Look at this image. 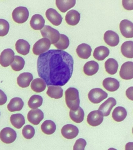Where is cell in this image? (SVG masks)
<instances>
[{
  "instance_id": "6da1fadb",
  "label": "cell",
  "mask_w": 133,
  "mask_h": 150,
  "mask_svg": "<svg viewBox=\"0 0 133 150\" xmlns=\"http://www.w3.org/2000/svg\"><path fill=\"white\" fill-rule=\"evenodd\" d=\"M73 66V57L63 50H49L41 54L37 60L38 75L47 86L65 85L72 77Z\"/></svg>"
},
{
  "instance_id": "7a4b0ae2",
  "label": "cell",
  "mask_w": 133,
  "mask_h": 150,
  "mask_svg": "<svg viewBox=\"0 0 133 150\" xmlns=\"http://www.w3.org/2000/svg\"><path fill=\"white\" fill-rule=\"evenodd\" d=\"M66 105L72 111L77 110L80 105L79 92L75 88H69L65 92Z\"/></svg>"
},
{
  "instance_id": "3957f363",
  "label": "cell",
  "mask_w": 133,
  "mask_h": 150,
  "mask_svg": "<svg viewBox=\"0 0 133 150\" xmlns=\"http://www.w3.org/2000/svg\"><path fill=\"white\" fill-rule=\"evenodd\" d=\"M40 32L43 37L49 40L51 44L56 43L60 38L59 32L50 26H44V28L40 30Z\"/></svg>"
},
{
  "instance_id": "277c9868",
  "label": "cell",
  "mask_w": 133,
  "mask_h": 150,
  "mask_svg": "<svg viewBox=\"0 0 133 150\" xmlns=\"http://www.w3.org/2000/svg\"><path fill=\"white\" fill-rule=\"evenodd\" d=\"M29 15L27 8L25 7H18L13 11L12 18L16 23H23L27 21Z\"/></svg>"
},
{
  "instance_id": "5b68a950",
  "label": "cell",
  "mask_w": 133,
  "mask_h": 150,
  "mask_svg": "<svg viewBox=\"0 0 133 150\" xmlns=\"http://www.w3.org/2000/svg\"><path fill=\"white\" fill-rule=\"evenodd\" d=\"M108 97V94L102 89L96 88L91 90L89 93V99L93 104H99Z\"/></svg>"
},
{
  "instance_id": "8992f818",
  "label": "cell",
  "mask_w": 133,
  "mask_h": 150,
  "mask_svg": "<svg viewBox=\"0 0 133 150\" xmlns=\"http://www.w3.org/2000/svg\"><path fill=\"white\" fill-rule=\"evenodd\" d=\"M51 43L46 38L41 39L33 45L32 52L34 54L39 55L47 51L51 47Z\"/></svg>"
},
{
  "instance_id": "52a82bcc",
  "label": "cell",
  "mask_w": 133,
  "mask_h": 150,
  "mask_svg": "<svg viewBox=\"0 0 133 150\" xmlns=\"http://www.w3.org/2000/svg\"><path fill=\"white\" fill-rule=\"evenodd\" d=\"M17 137L16 131L11 128H4L0 132V139L5 144H10L13 143Z\"/></svg>"
},
{
  "instance_id": "ba28073f",
  "label": "cell",
  "mask_w": 133,
  "mask_h": 150,
  "mask_svg": "<svg viewBox=\"0 0 133 150\" xmlns=\"http://www.w3.org/2000/svg\"><path fill=\"white\" fill-rule=\"evenodd\" d=\"M15 53L10 49L3 50L0 55V64L2 67H6L9 66L14 60Z\"/></svg>"
},
{
  "instance_id": "9c48e42d",
  "label": "cell",
  "mask_w": 133,
  "mask_h": 150,
  "mask_svg": "<svg viewBox=\"0 0 133 150\" xmlns=\"http://www.w3.org/2000/svg\"><path fill=\"white\" fill-rule=\"evenodd\" d=\"M87 122L91 126L96 127L100 125L103 120V116L100 111H91L87 117Z\"/></svg>"
},
{
  "instance_id": "30bf717a",
  "label": "cell",
  "mask_w": 133,
  "mask_h": 150,
  "mask_svg": "<svg viewBox=\"0 0 133 150\" xmlns=\"http://www.w3.org/2000/svg\"><path fill=\"white\" fill-rule=\"evenodd\" d=\"M62 135L66 139H70L76 138L79 133L78 128L72 124L65 125L61 129Z\"/></svg>"
},
{
  "instance_id": "8fae6325",
  "label": "cell",
  "mask_w": 133,
  "mask_h": 150,
  "mask_svg": "<svg viewBox=\"0 0 133 150\" xmlns=\"http://www.w3.org/2000/svg\"><path fill=\"white\" fill-rule=\"evenodd\" d=\"M120 29L121 34L126 38L133 37V24L128 20L121 21L120 24Z\"/></svg>"
},
{
  "instance_id": "7c38bea8",
  "label": "cell",
  "mask_w": 133,
  "mask_h": 150,
  "mask_svg": "<svg viewBox=\"0 0 133 150\" xmlns=\"http://www.w3.org/2000/svg\"><path fill=\"white\" fill-rule=\"evenodd\" d=\"M120 77L122 79L130 80L133 78V63L126 62L121 66L120 71Z\"/></svg>"
},
{
  "instance_id": "4fadbf2b",
  "label": "cell",
  "mask_w": 133,
  "mask_h": 150,
  "mask_svg": "<svg viewBox=\"0 0 133 150\" xmlns=\"http://www.w3.org/2000/svg\"><path fill=\"white\" fill-rule=\"evenodd\" d=\"M44 118V112L39 109L30 110L27 114L28 120L34 125H38Z\"/></svg>"
},
{
  "instance_id": "5bb4252c",
  "label": "cell",
  "mask_w": 133,
  "mask_h": 150,
  "mask_svg": "<svg viewBox=\"0 0 133 150\" xmlns=\"http://www.w3.org/2000/svg\"><path fill=\"white\" fill-rule=\"evenodd\" d=\"M46 18L53 25H60L62 22L63 18L61 15L53 8L48 9L45 13Z\"/></svg>"
},
{
  "instance_id": "9a60e30c",
  "label": "cell",
  "mask_w": 133,
  "mask_h": 150,
  "mask_svg": "<svg viewBox=\"0 0 133 150\" xmlns=\"http://www.w3.org/2000/svg\"><path fill=\"white\" fill-rule=\"evenodd\" d=\"M116 105V101L113 97H110L100 105L99 111L101 112L103 117H107L110 115L112 109Z\"/></svg>"
},
{
  "instance_id": "2e32d148",
  "label": "cell",
  "mask_w": 133,
  "mask_h": 150,
  "mask_svg": "<svg viewBox=\"0 0 133 150\" xmlns=\"http://www.w3.org/2000/svg\"><path fill=\"white\" fill-rule=\"evenodd\" d=\"M103 38L105 42L111 47L116 46L120 42L119 35L112 30L106 31L104 35Z\"/></svg>"
},
{
  "instance_id": "e0dca14e",
  "label": "cell",
  "mask_w": 133,
  "mask_h": 150,
  "mask_svg": "<svg viewBox=\"0 0 133 150\" xmlns=\"http://www.w3.org/2000/svg\"><path fill=\"white\" fill-rule=\"evenodd\" d=\"M45 20L41 15L35 14L31 18L30 25L35 30H41L44 27Z\"/></svg>"
},
{
  "instance_id": "ac0fdd59",
  "label": "cell",
  "mask_w": 133,
  "mask_h": 150,
  "mask_svg": "<svg viewBox=\"0 0 133 150\" xmlns=\"http://www.w3.org/2000/svg\"><path fill=\"white\" fill-rule=\"evenodd\" d=\"M80 15L76 10L72 9L67 13L65 17V21L67 24L74 26L77 25L80 21Z\"/></svg>"
},
{
  "instance_id": "d6986e66",
  "label": "cell",
  "mask_w": 133,
  "mask_h": 150,
  "mask_svg": "<svg viewBox=\"0 0 133 150\" xmlns=\"http://www.w3.org/2000/svg\"><path fill=\"white\" fill-rule=\"evenodd\" d=\"M103 86L107 91L113 92L118 89L120 84L118 81L115 79L108 77L104 79Z\"/></svg>"
},
{
  "instance_id": "ffe728a7",
  "label": "cell",
  "mask_w": 133,
  "mask_h": 150,
  "mask_svg": "<svg viewBox=\"0 0 133 150\" xmlns=\"http://www.w3.org/2000/svg\"><path fill=\"white\" fill-rule=\"evenodd\" d=\"M33 79V76L30 73H23L17 77V84L20 87L27 88L30 86V83L32 81Z\"/></svg>"
},
{
  "instance_id": "44dd1931",
  "label": "cell",
  "mask_w": 133,
  "mask_h": 150,
  "mask_svg": "<svg viewBox=\"0 0 133 150\" xmlns=\"http://www.w3.org/2000/svg\"><path fill=\"white\" fill-rule=\"evenodd\" d=\"M92 49L90 46L86 43H82L78 46L76 52L80 58L87 59L91 56Z\"/></svg>"
},
{
  "instance_id": "7402d4cb",
  "label": "cell",
  "mask_w": 133,
  "mask_h": 150,
  "mask_svg": "<svg viewBox=\"0 0 133 150\" xmlns=\"http://www.w3.org/2000/svg\"><path fill=\"white\" fill-rule=\"evenodd\" d=\"M24 105V103L22 98L15 97L11 100L7 105L8 110L10 112L21 111Z\"/></svg>"
},
{
  "instance_id": "603a6c76",
  "label": "cell",
  "mask_w": 133,
  "mask_h": 150,
  "mask_svg": "<svg viewBox=\"0 0 133 150\" xmlns=\"http://www.w3.org/2000/svg\"><path fill=\"white\" fill-rule=\"evenodd\" d=\"M15 49L18 53L25 56L30 52V45L25 40L19 39L16 42Z\"/></svg>"
},
{
  "instance_id": "cb8c5ba5",
  "label": "cell",
  "mask_w": 133,
  "mask_h": 150,
  "mask_svg": "<svg viewBox=\"0 0 133 150\" xmlns=\"http://www.w3.org/2000/svg\"><path fill=\"white\" fill-rule=\"evenodd\" d=\"M99 67V64L95 61H89L84 65V72L87 76H93L98 72Z\"/></svg>"
},
{
  "instance_id": "d4e9b609",
  "label": "cell",
  "mask_w": 133,
  "mask_h": 150,
  "mask_svg": "<svg viewBox=\"0 0 133 150\" xmlns=\"http://www.w3.org/2000/svg\"><path fill=\"white\" fill-rule=\"evenodd\" d=\"M109 53V50L108 48L103 46H101L94 49L93 56L95 59L98 61H103L108 57Z\"/></svg>"
},
{
  "instance_id": "484cf974",
  "label": "cell",
  "mask_w": 133,
  "mask_h": 150,
  "mask_svg": "<svg viewBox=\"0 0 133 150\" xmlns=\"http://www.w3.org/2000/svg\"><path fill=\"white\" fill-rule=\"evenodd\" d=\"M57 8L62 13H65L69 9L73 8L76 4L75 0H65L56 1Z\"/></svg>"
},
{
  "instance_id": "4316f807",
  "label": "cell",
  "mask_w": 133,
  "mask_h": 150,
  "mask_svg": "<svg viewBox=\"0 0 133 150\" xmlns=\"http://www.w3.org/2000/svg\"><path fill=\"white\" fill-rule=\"evenodd\" d=\"M63 90L61 87L51 86L48 87L46 94L51 98L59 99L62 97Z\"/></svg>"
},
{
  "instance_id": "83f0119b",
  "label": "cell",
  "mask_w": 133,
  "mask_h": 150,
  "mask_svg": "<svg viewBox=\"0 0 133 150\" xmlns=\"http://www.w3.org/2000/svg\"><path fill=\"white\" fill-rule=\"evenodd\" d=\"M127 111L126 109L121 106L115 108L112 113V117L115 121L121 122L127 117Z\"/></svg>"
},
{
  "instance_id": "f1b7e54d",
  "label": "cell",
  "mask_w": 133,
  "mask_h": 150,
  "mask_svg": "<svg viewBox=\"0 0 133 150\" xmlns=\"http://www.w3.org/2000/svg\"><path fill=\"white\" fill-rule=\"evenodd\" d=\"M118 62L113 58H109L105 63L106 71L110 75H114L117 72L118 68Z\"/></svg>"
},
{
  "instance_id": "f546056e",
  "label": "cell",
  "mask_w": 133,
  "mask_h": 150,
  "mask_svg": "<svg viewBox=\"0 0 133 150\" xmlns=\"http://www.w3.org/2000/svg\"><path fill=\"white\" fill-rule=\"evenodd\" d=\"M10 119L11 124L17 129L21 128L25 124V118L21 114L17 113L11 115Z\"/></svg>"
},
{
  "instance_id": "4dcf8cb0",
  "label": "cell",
  "mask_w": 133,
  "mask_h": 150,
  "mask_svg": "<svg viewBox=\"0 0 133 150\" xmlns=\"http://www.w3.org/2000/svg\"><path fill=\"white\" fill-rule=\"evenodd\" d=\"M133 41H129L125 42L121 45V53L127 58H132L133 57Z\"/></svg>"
},
{
  "instance_id": "1f68e13d",
  "label": "cell",
  "mask_w": 133,
  "mask_h": 150,
  "mask_svg": "<svg viewBox=\"0 0 133 150\" xmlns=\"http://www.w3.org/2000/svg\"><path fill=\"white\" fill-rule=\"evenodd\" d=\"M41 128L44 133L46 134L51 135L55 132L56 126L55 123L53 121L46 120L42 124Z\"/></svg>"
},
{
  "instance_id": "d6a6232c",
  "label": "cell",
  "mask_w": 133,
  "mask_h": 150,
  "mask_svg": "<svg viewBox=\"0 0 133 150\" xmlns=\"http://www.w3.org/2000/svg\"><path fill=\"white\" fill-rule=\"evenodd\" d=\"M31 86L33 91L37 93H41L46 89V84L42 79L37 78L32 81Z\"/></svg>"
},
{
  "instance_id": "836d02e7",
  "label": "cell",
  "mask_w": 133,
  "mask_h": 150,
  "mask_svg": "<svg viewBox=\"0 0 133 150\" xmlns=\"http://www.w3.org/2000/svg\"><path fill=\"white\" fill-rule=\"evenodd\" d=\"M70 117L71 120L75 122L80 123L83 121L84 117V112L83 110L79 107L75 111L70 110Z\"/></svg>"
},
{
  "instance_id": "e575fe53",
  "label": "cell",
  "mask_w": 133,
  "mask_h": 150,
  "mask_svg": "<svg viewBox=\"0 0 133 150\" xmlns=\"http://www.w3.org/2000/svg\"><path fill=\"white\" fill-rule=\"evenodd\" d=\"M43 102V98L41 96L34 95L30 97L28 102V105L30 108L36 109L41 106Z\"/></svg>"
},
{
  "instance_id": "d590c367",
  "label": "cell",
  "mask_w": 133,
  "mask_h": 150,
  "mask_svg": "<svg viewBox=\"0 0 133 150\" xmlns=\"http://www.w3.org/2000/svg\"><path fill=\"white\" fill-rule=\"evenodd\" d=\"M69 45L70 40L68 38L63 34H60L59 40L53 45L57 49L62 50L67 49Z\"/></svg>"
},
{
  "instance_id": "8d00e7d4",
  "label": "cell",
  "mask_w": 133,
  "mask_h": 150,
  "mask_svg": "<svg viewBox=\"0 0 133 150\" xmlns=\"http://www.w3.org/2000/svg\"><path fill=\"white\" fill-rule=\"evenodd\" d=\"M25 61L21 56H15L14 60L11 64L13 70L15 71H18L23 70L25 65Z\"/></svg>"
},
{
  "instance_id": "74e56055",
  "label": "cell",
  "mask_w": 133,
  "mask_h": 150,
  "mask_svg": "<svg viewBox=\"0 0 133 150\" xmlns=\"http://www.w3.org/2000/svg\"><path fill=\"white\" fill-rule=\"evenodd\" d=\"M22 133L24 138L27 139H31L33 138L35 134L34 128L31 125H25L23 128Z\"/></svg>"
},
{
  "instance_id": "f35d334b",
  "label": "cell",
  "mask_w": 133,
  "mask_h": 150,
  "mask_svg": "<svg viewBox=\"0 0 133 150\" xmlns=\"http://www.w3.org/2000/svg\"><path fill=\"white\" fill-rule=\"evenodd\" d=\"M10 29V24L6 20L0 19V36L3 37L7 35Z\"/></svg>"
},
{
  "instance_id": "ab89813d",
  "label": "cell",
  "mask_w": 133,
  "mask_h": 150,
  "mask_svg": "<svg viewBox=\"0 0 133 150\" xmlns=\"http://www.w3.org/2000/svg\"><path fill=\"white\" fill-rule=\"evenodd\" d=\"M87 142L84 139L79 138L76 141L73 147V150H84Z\"/></svg>"
},
{
  "instance_id": "60d3db41",
  "label": "cell",
  "mask_w": 133,
  "mask_h": 150,
  "mask_svg": "<svg viewBox=\"0 0 133 150\" xmlns=\"http://www.w3.org/2000/svg\"><path fill=\"white\" fill-rule=\"evenodd\" d=\"M122 5L125 9L127 10H132L133 9V1H125L122 0Z\"/></svg>"
},
{
  "instance_id": "b9f144b4",
  "label": "cell",
  "mask_w": 133,
  "mask_h": 150,
  "mask_svg": "<svg viewBox=\"0 0 133 150\" xmlns=\"http://www.w3.org/2000/svg\"><path fill=\"white\" fill-rule=\"evenodd\" d=\"M7 100V97L6 95L0 89V105H4L6 103Z\"/></svg>"
},
{
  "instance_id": "7bdbcfd3",
  "label": "cell",
  "mask_w": 133,
  "mask_h": 150,
  "mask_svg": "<svg viewBox=\"0 0 133 150\" xmlns=\"http://www.w3.org/2000/svg\"><path fill=\"white\" fill-rule=\"evenodd\" d=\"M126 96L129 99L133 100V87L132 86L128 88L126 91Z\"/></svg>"
},
{
  "instance_id": "ee69618b",
  "label": "cell",
  "mask_w": 133,
  "mask_h": 150,
  "mask_svg": "<svg viewBox=\"0 0 133 150\" xmlns=\"http://www.w3.org/2000/svg\"><path fill=\"white\" fill-rule=\"evenodd\" d=\"M125 150H133V143L129 142L126 144Z\"/></svg>"
},
{
  "instance_id": "f6af8a7d",
  "label": "cell",
  "mask_w": 133,
  "mask_h": 150,
  "mask_svg": "<svg viewBox=\"0 0 133 150\" xmlns=\"http://www.w3.org/2000/svg\"><path fill=\"white\" fill-rule=\"evenodd\" d=\"M108 150H117L116 149L113 148H109L108 149Z\"/></svg>"
},
{
  "instance_id": "bcb514c9",
  "label": "cell",
  "mask_w": 133,
  "mask_h": 150,
  "mask_svg": "<svg viewBox=\"0 0 133 150\" xmlns=\"http://www.w3.org/2000/svg\"><path fill=\"white\" fill-rule=\"evenodd\" d=\"M0 116H1V113H0Z\"/></svg>"
}]
</instances>
